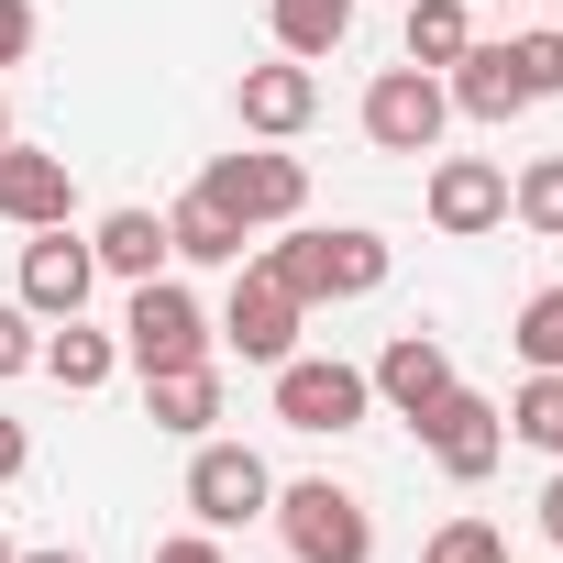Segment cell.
Segmentation results:
<instances>
[{
	"mask_svg": "<svg viewBox=\"0 0 563 563\" xmlns=\"http://www.w3.org/2000/svg\"><path fill=\"white\" fill-rule=\"evenodd\" d=\"M442 122H453V100H442L431 67H387V78L365 89V144H376V155H431Z\"/></svg>",
	"mask_w": 563,
	"mask_h": 563,
	"instance_id": "cell-6",
	"label": "cell"
},
{
	"mask_svg": "<svg viewBox=\"0 0 563 563\" xmlns=\"http://www.w3.org/2000/svg\"><path fill=\"white\" fill-rule=\"evenodd\" d=\"M431 563H508V541H497L486 519H442V530H431Z\"/></svg>",
	"mask_w": 563,
	"mask_h": 563,
	"instance_id": "cell-26",
	"label": "cell"
},
{
	"mask_svg": "<svg viewBox=\"0 0 563 563\" xmlns=\"http://www.w3.org/2000/svg\"><path fill=\"white\" fill-rule=\"evenodd\" d=\"M508 12H519V0H508Z\"/></svg>",
	"mask_w": 563,
	"mask_h": 563,
	"instance_id": "cell-35",
	"label": "cell"
},
{
	"mask_svg": "<svg viewBox=\"0 0 563 563\" xmlns=\"http://www.w3.org/2000/svg\"><path fill=\"white\" fill-rule=\"evenodd\" d=\"M497 420H508L519 442H541V453H563V376H530V387H519V398H508Z\"/></svg>",
	"mask_w": 563,
	"mask_h": 563,
	"instance_id": "cell-24",
	"label": "cell"
},
{
	"mask_svg": "<svg viewBox=\"0 0 563 563\" xmlns=\"http://www.w3.org/2000/svg\"><path fill=\"white\" fill-rule=\"evenodd\" d=\"M23 453H34V442H23V420H0V486L23 475Z\"/></svg>",
	"mask_w": 563,
	"mask_h": 563,
	"instance_id": "cell-30",
	"label": "cell"
},
{
	"mask_svg": "<svg viewBox=\"0 0 563 563\" xmlns=\"http://www.w3.org/2000/svg\"><path fill=\"white\" fill-rule=\"evenodd\" d=\"M508 210L541 232V243H563V155H541V166H519V188H508Z\"/></svg>",
	"mask_w": 563,
	"mask_h": 563,
	"instance_id": "cell-22",
	"label": "cell"
},
{
	"mask_svg": "<svg viewBox=\"0 0 563 563\" xmlns=\"http://www.w3.org/2000/svg\"><path fill=\"white\" fill-rule=\"evenodd\" d=\"M89 288H100V254H89L67 221H45V232L23 243V310H34V321H78Z\"/></svg>",
	"mask_w": 563,
	"mask_h": 563,
	"instance_id": "cell-9",
	"label": "cell"
},
{
	"mask_svg": "<svg viewBox=\"0 0 563 563\" xmlns=\"http://www.w3.org/2000/svg\"><path fill=\"white\" fill-rule=\"evenodd\" d=\"M431 221H442L453 243L497 232V221H508V166H486V155H442V166H431Z\"/></svg>",
	"mask_w": 563,
	"mask_h": 563,
	"instance_id": "cell-11",
	"label": "cell"
},
{
	"mask_svg": "<svg viewBox=\"0 0 563 563\" xmlns=\"http://www.w3.org/2000/svg\"><path fill=\"white\" fill-rule=\"evenodd\" d=\"M12 563H78V552H12Z\"/></svg>",
	"mask_w": 563,
	"mask_h": 563,
	"instance_id": "cell-32",
	"label": "cell"
},
{
	"mask_svg": "<svg viewBox=\"0 0 563 563\" xmlns=\"http://www.w3.org/2000/svg\"><path fill=\"white\" fill-rule=\"evenodd\" d=\"M265 12H276V45H288L299 67H310V56H332V45L354 34V0H265Z\"/></svg>",
	"mask_w": 563,
	"mask_h": 563,
	"instance_id": "cell-20",
	"label": "cell"
},
{
	"mask_svg": "<svg viewBox=\"0 0 563 563\" xmlns=\"http://www.w3.org/2000/svg\"><path fill=\"white\" fill-rule=\"evenodd\" d=\"M409 431H420V442L442 453V475H464V486L497 475V453H508V420H497V398H475V387H442Z\"/></svg>",
	"mask_w": 563,
	"mask_h": 563,
	"instance_id": "cell-8",
	"label": "cell"
},
{
	"mask_svg": "<svg viewBox=\"0 0 563 563\" xmlns=\"http://www.w3.org/2000/svg\"><path fill=\"white\" fill-rule=\"evenodd\" d=\"M34 56V0H0V67Z\"/></svg>",
	"mask_w": 563,
	"mask_h": 563,
	"instance_id": "cell-28",
	"label": "cell"
},
{
	"mask_svg": "<svg viewBox=\"0 0 563 563\" xmlns=\"http://www.w3.org/2000/svg\"><path fill=\"white\" fill-rule=\"evenodd\" d=\"M475 45V12L464 0H409V67H453Z\"/></svg>",
	"mask_w": 563,
	"mask_h": 563,
	"instance_id": "cell-21",
	"label": "cell"
},
{
	"mask_svg": "<svg viewBox=\"0 0 563 563\" xmlns=\"http://www.w3.org/2000/svg\"><path fill=\"white\" fill-rule=\"evenodd\" d=\"M310 111H321V78L299 67V56H276V67H243V133H310Z\"/></svg>",
	"mask_w": 563,
	"mask_h": 563,
	"instance_id": "cell-14",
	"label": "cell"
},
{
	"mask_svg": "<svg viewBox=\"0 0 563 563\" xmlns=\"http://www.w3.org/2000/svg\"><path fill=\"white\" fill-rule=\"evenodd\" d=\"M67 199H78L67 155H34V144H0V221H12V232H45V221H67Z\"/></svg>",
	"mask_w": 563,
	"mask_h": 563,
	"instance_id": "cell-12",
	"label": "cell"
},
{
	"mask_svg": "<svg viewBox=\"0 0 563 563\" xmlns=\"http://www.w3.org/2000/svg\"><path fill=\"white\" fill-rule=\"evenodd\" d=\"M442 100H453L464 122H519V111H530V78H519V56H508V45H464Z\"/></svg>",
	"mask_w": 563,
	"mask_h": 563,
	"instance_id": "cell-13",
	"label": "cell"
},
{
	"mask_svg": "<svg viewBox=\"0 0 563 563\" xmlns=\"http://www.w3.org/2000/svg\"><path fill=\"white\" fill-rule=\"evenodd\" d=\"M0 144H12V100H0Z\"/></svg>",
	"mask_w": 563,
	"mask_h": 563,
	"instance_id": "cell-33",
	"label": "cell"
},
{
	"mask_svg": "<svg viewBox=\"0 0 563 563\" xmlns=\"http://www.w3.org/2000/svg\"><path fill=\"white\" fill-rule=\"evenodd\" d=\"M508 56H519V78H530V100H563V23H541V34H519Z\"/></svg>",
	"mask_w": 563,
	"mask_h": 563,
	"instance_id": "cell-25",
	"label": "cell"
},
{
	"mask_svg": "<svg viewBox=\"0 0 563 563\" xmlns=\"http://www.w3.org/2000/svg\"><path fill=\"white\" fill-rule=\"evenodd\" d=\"M34 365H45V376H56L67 398H89V387H111V365H122V343H111V332H89V321H56Z\"/></svg>",
	"mask_w": 563,
	"mask_h": 563,
	"instance_id": "cell-16",
	"label": "cell"
},
{
	"mask_svg": "<svg viewBox=\"0 0 563 563\" xmlns=\"http://www.w3.org/2000/svg\"><path fill=\"white\" fill-rule=\"evenodd\" d=\"M188 508H199V530H243V519H265V508H276L265 453H243V442H199V453H188Z\"/></svg>",
	"mask_w": 563,
	"mask_h": 563,
	"instance_id": "cell-7",
	"label": "cell"
},
{
	"mask_svg": "<svg viewBox=\"0 0 563 563\" xmlns=\"http://www.w3.org/2000/svg\"><path fill=\"white\" fill-rule=\"evenodd\" d=\"M0 563H12V541H0Z\"/></svg>",
	"mask_w": 563,
	"mask_h": 563,
	"instance_id": "cell-34",
	"label": "cell"
},
{
	"mask_svg": "<svg viewBox=\"0 0 563 563\" xmlns=\"http://www.w3.org/2000/svg\"><path fill=\"white\" fill-rule=\"evenodd\" d=\"M155 563H221V541H210V530H188V541H155Z\"/></svg>",
	"mask_w": 563,
	"mask_h": 563,
	"instance_id": "cell-29",
	"label": "cell"
},
{
	"mask_svg": "<svg viewBox=\"0 0 563 563\" xmlns=\"http://www.w3.org/2000/svg\"><path fill=\"white\" fill-rule=\"evenodd\" d=\"M541 530H552V541H563V475H552V486H541Z\"/></svg>",
	"mask_w": 563,
	"mask_h": 563,
	"instance_id": "cell-31",
	"label": "cell"
},
{
	"mask_svg": "<svg viewBox=\"0 0 563 563\" xmlns=\"http://www.w3.org/2000/svg\"><path fill=\"white\" fill-rule=\"evenodd\" d=\"M144 409H155V431H188L199 442L221 420V376L210 365H166V376H144Z\"/></svg>",
	"mask_w": 563,
	"mask_h": 563,
	"instance_id": "cell-17",
	"label": "cell"
},
{
	"mask_svg": "<svg viewBox=\"0 0 563 563\" xmlns=\"http://www.w3.org/2000/svg\"><path fill=\"white\" fill-rule=\"evenodd\" d=\"M365 387H376V398H387L398 420H420V409H431V398L453 387V354H442L431 332H398V343L376 354V376H365Z\"/></svg>",
	"mask_w": 563,
	"mask_h": 563,
	"instance_id": "cell-15",
	"label": "cell"
},
{
	"mask_svg": "<svg viewBox=\"0 0 563 563\" xmlns=\"http://www.w3.org/2000/svg\"><path fill=\"white\" fill-rule=\"evenodd\" d=\"M276 288H288L299 310H321V299H365V288H387V243L376 232H288V243H265L254 254Z\"/></svg>",
	"mask_w": 563,
	"mask_h": 563,
	"instance_id": "cell-1",
	"label": "cell"
},
{
	"mask_svg": "<svg viewBox=\"0 0 563 563\" xmlns=\"http://www.w3.org/2000/svg\"><path fill=\"white\" fill-rule=\"evenodd\" d=\"M166 254H188V265H243V221H221L199 188L166 210Z\"/></svg>",
	"mask_w": 563,
	"mask_h": 563,
	"instance_id": "cell-19",
	"label": "cell"
},
{
	"mask_svg": "<svg viewBox=\"0 0 563 563\" xmlns=\"http://www.w3.org/2000/svg\"><path fill=\"white\" fill-rule=\"evenodd\" d=\"M89 254H100L111 276H133V288H144V276L166 265V221H155V210H111V221L89 232Z\"/></svg>",
	"mask_w": 563,
	"mask_h": 563,
	"instance_id": "cell-18",
	"label": "cell"
},
{
	"mask_svg": "<svg viewBox=\"0 0 563 563\" xmlns=\"http://www.w3.org/2000/svg\"><path fill=\"white\" fill-rule=\"evenodd\" d=\"M122 365H144V376L210 365V321H199V299L177 288V276H144V288H133V310H122Z\"/></svg>",
	"mask_w": 563,
	"mask_h": 563,
	"instance_id": "cell-4",
	"label": "cell"
},
{
	"mask_svg": "<svg viewBox=\"0 0 563 563\" xmlns=\"http://www.w3.org/2000/svg\"><path fill=\"white\" fill-rule=\"evenodd\" d=\"M265 519L288 530V552H299V563H376V519H365V497H354V486H332V475L276 486V508H265Z\"/></svg>",
	"mask_w": 563,
	"mask_h": 563,
	"instance_id": "cell-2",
	"label": "cell"
},
{
	"mask_svg": "<svg viewBox=\"0 0 563 563\" xmlns=\"http://www.w3.org/2000/svg\"><path fill=\"white\" fill-rule=\"evenodd\" d=\"M221 332H232V354H243V365H288V343H299V299L276 288L265 265H243V276H232Z\"/></svg>",
	"mask_w": 563,
	"mask_h": 563,
	"instance_id": "cell-10",
	"label": "cell"
},
{
	"mask_svg": "<svg viewBox=\"0 0 563 563\" xmlns=\"http://www.w3.org/2000/svg\"><path fill=\"white\" fill-rule=\"evenodd\" d=\"M34 354H45V332H34V310H23V299H0V376H23Z\"/></svg>",
	"mask_w": 563,
	"mask_h": 563,
	"instance_id": "cell-27",
	"label": "cell"
},
{
	"mask_svg": "<svg viewBox=\"0 0 563 563\" xmlns=\"http://www.w3.org/2000/svg\"><path fill=\"white\" fill-rule=\"evenodd\" d=\"M519 354H530V376H563V288H541V299H519V332H508Z\"/></svg>",
	"mask_w": 563,
	"mask_h": 563,
	"instance_id": "cell-23",
	"label": "cell"
},
{
	"mask_svg": "<svg viewBox=\"0 0 563 563\" xmlns=\"http://www.w3.org/2000/svg\"><path fill=\"white\" fill-rule=\"evenodd\" d=\"M199 199H210L221 221H243V232H276V221L310 210V166H299V155H210Z\"/></svg>",
	"mask_w": 563,
	"mask_h": 563,
	"instance_id": "cell-3",
	"label": "cell"
},
{
	"mask_svg": "<svg viewBox=\"0 0 563 563\" xmlns=\"http://www.w3.org/2000/svg\"><path fill=\"white\" fill-rule=\"evenodd\" d=\"M365 409H376V387L343 354H288V365H276V420H288V431H354Z\"/></svg>",
	"mask_w": 563,
	"mask_h": 563,
	"instance_id": "cell-5",
	"label": "cell"
}]
</instances>
